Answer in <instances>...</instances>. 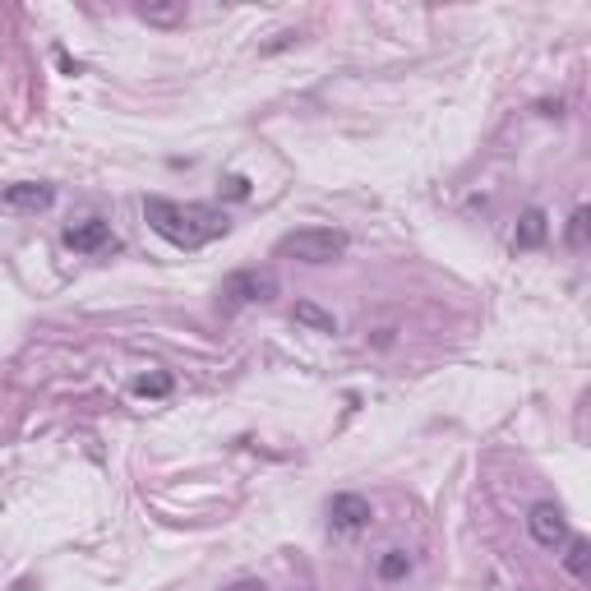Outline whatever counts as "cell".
Listing matches in <instances>:
<instances>
[{"mask_svg":"<svg viewBox=\"0 0 591 591\" xmlns=\"http://www.w3.org/2000/svg\"><path fill=\"white\" fill-rule=\"evenodd\" d=\"M139 19L153 28H181L185 19H190V10H185V0H148V5H139Z\"/></svg>","mask_w":591,"mask_h":591,"instance_id":"obj_9","label":"cell"},{"mask_svg":"<svg viewBox=\"0 0 591 591\" xmlns=\"http://www.w3.org/2000/svg\"><path fill=\"white\" fill-rule=\"evenodd\" d=\"M347 231L338 227H301V231H287L278 245H273V254L278 259H301V264H333V259H342L347 254Z\"/></svg>","mask_w":591,"mask_h":591,"instance_id":"obj_2","label":"cell"},{"mask_svg":"<svg viewBox=\"0 0 591 591\" xmlns=\"http://www.w3.org/2000/svg\"><path fill=\"white\" fill-rule=\"evenodd\" d=\"M227 591H264V582H259V578H241V582H231Z\"/></svg>","mask_w":591,"mask_h":591,"instance_id":"obj_16","label":"cell"},{"mask_svg":"<svg viewBox=\"0 0 591 591\" xmlns=\"http://www.w3.org/2000/svg\"><path fill=\"white\" fill-rule=\"evenodd\" d=\"M65 245L74 254H97V250H116V236H111V222L102 218H88V222H74L65 231Z\"/></svg>","mask_w":591,"mask_h":591,"instance_id":"obj_7","label":"cell"},{"mask_svg":"<svg viewBox=\"0 0 591 591\" xmlns=\"http://www.w3.org/2000/svg\"><path fill=\"white\" fill-rule=\"evenodd\" d=\"M0 204L14 208V213H47L56 204V190L42 181H19V185H5L0 190Z\"/></svg>","mask_w":591,"mask_h":591,"instance_id":"obj_5","label":"cell"},{"mask_svg":"<svg viewBox=\"0 0 591 591\" xmlns=\"http://www.w3.org/2000/svg\"><path fill=\"white\" fill-rule=\"evenodd\" d=\"M144 218L148 227L162 236L176 250H204V245L222 241L231 231V218L213 204H176V199H162V194H148L144 199Z\"/></svg>","mask_w":591,"mask_h":591,"instance_id":"obj_1","label":"cell"},{"mask_svg":"<svg viewBox=\"0 0 591 591\" xmlns=\"http://www.w3.org/2000/svg\"><path fill=\"white\" fill-rule=\"evenodd\" d=\"M568 555H564V568L573 578H591V541L587 536H568Z\"/></svg>","mask_w":591,"mask_h":591,"instance_id":"obj_11","label":"cell"},{"mask_svg":"<svg viewBox=\"0 0 591 591\" xmlns=\"http://www.w3.org/2000/svg\"><path fill=\"white\" fill-rule=\"evenodd\" d=\"M545 236H550V218H545V208H527V213L518 218V231H513V254L541 250Z\"/></svg>","mask_w":591,"mask_h":591,"instance_id":"obj_8","label":"cell"},{"mask_svg":"<svg viewBox=\"0 0 591 591\" xmlns=\"http://www.w3.org/2000/svg\"><path fill=\"white\" fill-rule=\"evenodd\" d=\"M278 273L273 268H236L227 282H222V305L227 310H241V305H268V301H278Z\"/></svg>","mask_w":591,"mask_h":591,"instance_id":"obj_3","label":"cell"},{"mask_svg":"<svg viewBox=\"0 0 591 591\" xmlns=\"http://www.w3.org/2000/svg\"><path fill=\"white\" fill-rule=\"evenodd\" d=\"M328 518L338 531H365L374 522V504L365 495H333L328 499Z\"/></svg>","mask_w":591,"mask_h":591,"instance_id":"obj_6","label":"cell"},{"mask_svg":"<svg viewBox=\"0 0 591 591\" xmlns=\"http://www.w3.org/2000/svg\"><path fill=\"white\" fill-rule=\"evenodd\" d=\"M291 319L301 328H310V333H338V319L328 310H319L314 301H296V310H291Z\"/></svg>","mask_w":591,"mask_h":591,"instance_id":"obj_10","label":"cell"},{"mask_svg":"<svg viewBox=\"0 0 591 591\" xmlns=\"http://www.w3.org/2000/svg\"><path fill=\"white\" fill-rule=\"evenodd\" d=\"M527 531H531V541L541 545V550H555V545H564L568 536H573V531H568L564 508L550 504V499H541V504L527 508Z\"/></svg>","mask_w":591,"mask_h":591,"instance_id":"obj_4","label":"cell"},{"mask_svg":"<svg viewBox=\"0 0 591 591\" xmlns=\"http://www.w3.org/2000/svg\"><path fill=\"white\" fill-rule=\"evenodd\" d=\"M568 245H573V250L587 245V208H578V213L568 218Z\"/></svg>","mask_w":591,"mask_h":591,"instance_id":"obj_14","label":"cell"},{"mask_svg":"<svg viewBox=\"0 0 591 591\" xmlns=\"http://www.w3.org/2000/svg\"><path fill=\"white\" fill-rule=\"evenodd\" d=\"M134 393H139V398H167V393H171V374H162V370L139 374V379H134Z\"/></svg>","mask_w":591,"mask_h":591,"instance_id":"obj_12","label":"cell"},{"mask_svg":"<svg viewBox=\"0 0 591 591\" xmlns=\"http://www.w3.org/2000/svg\"><path fill=\"white\" fill-rule=\"evenodd\" d=\"M227 194L231 199H250V181L245 176H227Z\"/></svg>","mask_w":591,"mask_h":591,"instance_id":"obj_15","label":"cell"},{"mask_svg":"<svg viewBox=\"0 0 591 591\" xmlns=\"http://www.w3.org/2000/svg\"><path fill=\"white\" fill-rule=\"evenodd\" d=\"M407 573H411L407 550H388V555L379 559V578L384 582H398V578H407Z\"/></svg>","mask_w":591,"mask_h":591,"instance_id":"obj_13","label":"cell"}]
</instances>
